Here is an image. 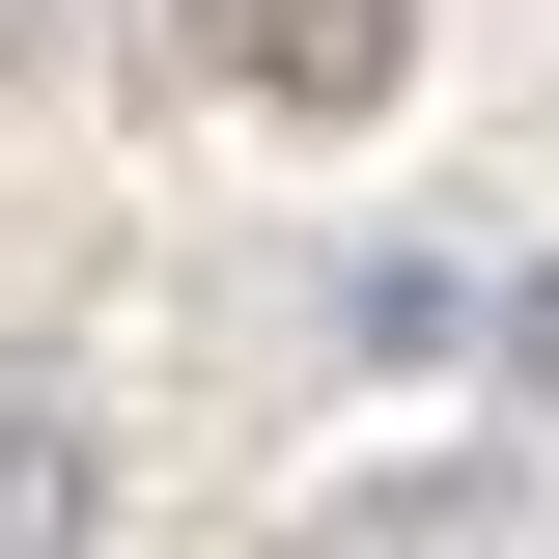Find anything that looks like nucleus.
Listing matches in <instances>:
<instances>
[{"label": "nucleus", "mask_w": 559, "mask_h": 559, "mask_svg": "<svg viewBox=\"0 0 559 559\" xmlns=\"http://www.w3.org/2000/svg\"><path fill=\"white\" fill-rule=\"evenodd\" d=\"M224 57H252L280 112H336V84H392V0H252V28H224Z\"/></svg>", "instance_id": "f257e3e1"}]
</instances>
